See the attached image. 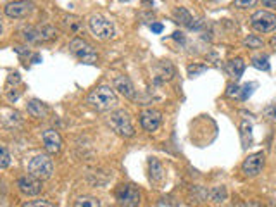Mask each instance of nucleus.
Masks as SVG:
<instances>
[{"label":"nucleus","mask_w":276,"mask_h":207,"mask_svg":"<svg viewBox=\"0 0 276 207\" xmlns=\"http://www.w3.org/2000/svg\"><path fill=\"white\" fill-rule=\"evenodd\" d=\"M207 71V66L206 64H190L188 66V76L190 78H197L201 76L202 73Z\"/></svg>","instance_id":"aec40b11"},{"label":"nucleus","mask_w":276,"mask_h":207,"mask_svg":"<svg viewBox=\"0 0 276 207\" xmlns=\"http://www.w3.org/2000/svg\"><path fill=\"white\" fill-rule=\"evenodd\" d=\"M264 7H269V9H276V0H261Z\"/></svg>","instance_id":"c85d7f7f"},{"label":"nucleus","mask_w":276,"mask_h":207,"mask_svg":"<svg viewBox=\"0 0 276 207\" xmlns=\"http://www.w3.org/2000/svg\"><path fill=\"white\" fill-rule=\"evenodd\" d=\"M76 207H82V205H88V207H98L101 205V202L97 199H92V197H82V199H78L74 202Z\"/></svg>","instance_id":"4be33fe9"},{"label":"nucleus","mask_w":276,"mask_h":207,"mask_svg":"<svg viewBox=\"0 0 276 207\" xmlns=\"http://www.w3.org/2000/svg\"><path fill=\"white\" fill-rule=\"evenodd\" d=\"M252 88H255V85H254V83L245 85V87H244V92L240 93V98H242V100H247V97H249L250 93H252Z\"/></svg>","instance_id":"bb28decb"},{"label":"nucleus","mask_w":276,"mask_h":207,"mask_svg":"<svg viewBox=\"0 0 276 207\" xmlns=\"http://www.w3.org/2000/svg\"><path fill=\"white\" fill-rule=\"evenodd\" d=\"M33 2H28V0H17V2H11L6 6V14L9 17H14V19H23L28 14H31L33 11Z\"/></svg>","instance_id":"9d476101"},{"label":"nucleus","mask_w":276,"mask_h":207,"mask_svg":"<svg viewBox=\"0 0 276 207\" xmlns=\"http://www.w3.org/2000/svg\"><path fill=\"white\" fill-rule=\"evenodd\" d=\"M263 168H264V154L255 152L249 155L244 161V164H242V173H244L247 178H254L263 171Z\"/></svg>","instance_id":"6e6552de"},{"label":"nucleus","mask_w":276,"mask_h":207,"mask_svg":"<svg viewBox=\"0 0 276 207\" xmlns=\"http://www.w3.org/2000/svg\"><path fill=\"white\" fill-rule=\"evenodd\" d=\"M88 26H90V31H92L98 40H111L114 38V35H116L114 25L104 16H101V14H95V16L90 17Z\"/></svg>","instance_id":"7ed1b4c3"},{"label":"nucleus","mask_w":276,"mask_h":207,"mask_svg":"<svg viewBox=\"0 0 276 207\" xmlns=\"http://www.w3.org/2000/svg\"><path fill=\"white\" fill-rule=\"evenodd\" d=\"M174 19L180 23V25L187 26V28H193V17L185 7H178L174 9Z\"/></svg>","instance_id":"dca6fc26"},{"label":"nucleus","mask_w":276,"mask_h":207,"mask_svg":"<svg viewBox=\"0 0 276 207\" xmlns=\"http://www.w3.org/2000/svg\"><path fill=\"white\" fill-rule=\"evenodd\" d=\"M250 25L259 33H271L276 30V16L269 11H258L252 14Z\"/></svg>","instance_id":"423d86ee"},{"label":"nucleus","mask_w":276,"mask_h":207,"mask_svg":"<svg viewBox=\"0 0 276 207\" xmlns=\"http://www.w3.org/2000/svg\"><path fill=\"white\" fill-rule=\"evenodd\" d=\"M264 114L266 117H268L269 121H273V123H276V104H271V106H268L264 109Z\"/></svg>","instance_id":"a878e982"},{"label":"nucleus","mask_w":276,"mask_h":207,"mask_svg":"<svg viewBox=\"0 0 276 207\" xmlns=\"http://www.w3.org/2000/svg\"><path fill=\"white\" fill-rule=\"evenodd\" d=\"M244 45L249 47V49H261V47L264 45V42H263V38H259L258 35H249L244 40Z\"/></svg>","instance_id":"6ab92c4d"},{"label":"nucleus","mask_w":276,"mask_h":207,"mask_svg":"<svg viewBox=\"0 0 276 207\" xmlns=\"http://www.w3.org/2000/svg\"><path fill=\"white\" fill-rule=\"evenodd\" d=\"M109 125L111 128L116 131L120 136H125V138H131L135 135V128L131 125V119L128 116V112L125 111H116L112 112L111 117H109Z\"/></svg>","instance_id":"20e7f679"},{"label":"nucleus","mask_w":276,"mask_h":207,"mask_svg":"<svg viewBox=\"0 0 276 207\" xmlns=\"http://www.w3.org/2000/svg\"><path fill=\"white\" fill-rule=\"evenodd\" d=\"M269 44H271V47H273V49L276 50V35L273 36V38H271V42H269Z\"/></svg>","instance_id":"2f4dec72"},{"label":"nucleus","mask_w":276,"mask_h":207,"mask_svg":"<svg viewBox=\"0 0 276 207\" xmlns=\"http://www.w3.org/2000/svg\"><path fill=\"white\" fill-rule=\"evenodd\" d=\"M149 173H150V180L154 183H159L164 180V168L157 159H150L149 161Z\"/></svg>","instance_id":"2eb2a0df"},{"label":"nucleus","mask_w":276,"mask_h":207,"mask_svg":"<svg viewBox=\"0 0 276 207\" xmlns=\"http://www.w3.org/2000/svg\"><path fill=\"white\" fill-rule=\"evenodd\" d=\"M163 123V114L157 109H145L140 114V125L145 131H155Z\"/></svg>","instance_id":"9b49d317"},{"label":"nucleus","mask_w":276,"mask_h":207,"mask_svg":"<svg viewBox=\"0 0 276 207\" xmlns=\"http://www.w3.org/2000/svg\"><path fill=\"white\" fill-rule=\"evenodd\" d=\"M114 88L126 98H135V87L128 76H117L114 79Z\"/></svg>","instance_id":"ddd939ff"},{"label":"nucleus","mask_w":276,"mask_h":207,"mask_svg":"<svg viewBox=\"0 0 276 207\" xmlns=\"http://www.w3.org/2000/svg\"><path fill=\"white\" fill-rule=\"evenodd\" d=\"M28 171H30V175L40 178V180H49L54 173V162L49 155H36L28 164Z\"/></svg>","instance_id":"39448f33"},{"label":"nucleus","mask_w":276,"mask_h":207,"mask_svg":"<svg viewBox=\"0 0 276 207\" xmlns=\"http://www.w3.org/2000/svg\"><path fill=\"white\" fill-rule=\"evenodd\" d=\"M9 164H11V154L4 145H0V169L7 168Z\"/></svg>","instance_id":"5701e85b"},{"label":"nucleus","mask_w":276,"mask_h":207,"mask_svg":"<svg viewBox=\"0 0 276 207\" xmlns=\"http://www.w3.org/2000/svg\"><path fill=\"white\" fill-rule=\"evenodd\" d=\"M0 35H2V25H0Z\"/></svg>","instance_id":"473e14b6"},{"label":"nucleus","mask_w":276,"mask_h":207,"mask_svg":"<svg viewBox=\"0 0 276 207\" xmlns=\"http://www.w3.org/2000/svg\"><path fill=\"white\" fill-rule=\"evenodd\" d=\"M69 50L76 59H80L85 64H97V60H98V55H97V52H95L93 47L90 44H87V42L82 40V38L71 40Z\"/></svg>","instance_id":"f03ea898"},{"label":"nucleus","mask_w":276,"mask_h":207,"mask_svg":"<svg viewBox=\"0 0 276 207\" xmlns=\"http://www.w3.org/2000/svg\"><path fill=\"white\" fill-rule=\"evenodd\" d=\"M226 69H228V73L231 74L235 79H239L242 74H244V69H245V63L242 59H233L228 63L226 66Z\"/></svg>","instance_id":"f3484780"},{"label":"nucleus","mask_w":276,"mask_h":207,"mask_svg":"<svg viewBox=\"0 0 276 207\" xmlns=\"http://www.w3.org/2000/svg\"><path fill=\"white\" fill-rule=\"evenodd\" d=\"M42 142H44L47 152L50 154H57L63 149V138H61V135L55 130H45L44 135H42Z\"/></svg>","instance_id":"f8f14e48"},{"label":"nucleus","mask_w":276,"mask_h":207,"mask_svg":"<svg viewBox=\"0 0 276 207\" xmlns=\"http://www.w3.org/2000/svg\"><path fill=\"white\" fill-rule=\"evenodd\" d=\"M17 188L23 195H28V197H35L42 192V180L33 175H28V176H23L17 180Z\"/></svg>","instance_id":"1a4fd4ad"},{"label":"nucleus","mask_w":276,"mask_h":207,"mask_svg":"<svg viewBox=\"0 0 276 207\" xmlns=\"http://www.w3.org/2000/svg\"><path fill=\"white\" fill-rule=\"evenodd\" d=\"M116 200L121 205L126 207H135L140 204V192L133 185H120L116 190Z\"/></svg>","instance_id":"0eeeda50"},{"label":"nucleus","mask_w":276,"mask_h":207,"mask_svg":"<svg viewBox=\"0 0 276 207\" xmlns=\"http://www.w3.org/2000/svg\"><path fill=\"white\" fill-rule=\"evenodd\" d=\"M226 95L228 97H240V87L236 83H230L226 88Z\"/></svg>","instance_id":"393cba45"},{"label":"nucleus","mask_w":276,"mask_h":207,"mask_svg":"<svg viewBox=\"0 0 276 207\" xmlns=\"http://www.w3.org/2000/svg\"><path fill=\"white\" fill-rule=\"evenodd\" d=\"M255 4H258V0H235L233 6L240 7V9H249V7H254Z\"/></svg>","instance_id":"b1692460"},{"label":"nucleus","mask_w":276,"mask_h":207,"mask_svg":"<svg viewBox=\"0 0 276 207\" xmlns=\"http://www.w3.org/2000/svg\"><path fill=\"white\" fill-rule=\"evenodd\" d=\"M33 205H45V207H52L50 202H47V200H38V202H28L26 207H33Z\"/></svg>","instance_id":"cd10ccee"},{"label":"nucleus","mask_w":276,"mask_h":207,"mask_svg":"<svg viewBox=\"0 0 276 207\" xmlns=\"http://www.w3.org/2000/svg\"><path fill=\"white\" fill-rule=\"evenodd\" d=\"M252 66L258 69H263V71H268L269 69V59L263 55V57H254L252 59Z\"/></svg>","instance_id":"412c9836"},{"label":"nucleus","mask_w":276,"mask_h":207,"mask_svg":"<svg viewBox=\"0 0 276 207\" xmlns=\"http://www.w3.org/2000/svg\"><path fill=\"white\" fill-rule=\"evenodd\" d=\"M87 102L93 107V109L106 112V111L114 109V107L117 106V95L111 87H106V85H104V87L95 88V90L88 93Z\"/></svg>","instance_id":"f257e3e1"},{"label":"nucleus","mask_w":276,"mask_h":207,"mask_svg":"<svg viewBox=\"0 0 276 207\" xmlns=\"http://www.w3.org/2000/svg\"><path fill=\"white\" fill-rule=\"evenodd\" d=\"M163 30H164V28H163V25H159V23H155V25H152V31H154V33H161Z\"/></svg>","instance_id":"c756f323"},{"label":"nucleus","mask_w":276,"mask_h":207,"mask_svg":"<svg viewBox=\"0 0 276 207\" xmlns=\"http://www.w3.org/2000/svg\"><path fill=\"white\" fill-rule=\"evenodd\" d=\"M28 112H30L33 117H36V119H44V117H47V114H49V107L40 100H31L28 104Z\"/></svg>","instance_id":"4468645a"},{"label":"nucleus","mask_w":276,"mask_h":207,"mask_svg":"<svg viewBox=\"0 0 276 207\" xmlns=\"http://www.w3.org/2000/svg\"><path fill=\"white\" fill-rule=\"evenodd\" d=\"M173 38H174V40H178V42H183V40H185V36H183V33L176 31V33H173Z\"/></svg>","instance_id":"7c9ffc66"},{"label":"nucleus","mask_w":276,"mask_h":207,"mask_svg":"<svg viewBox=\"0 0 276 207\" xmlns=\"http://www.w3.org/2000/svg\"><path fill=\"white\" fill-rule=\"evenodd\" d=\"M226 188L225 187H216L211 190V200L214 202V204H220V202H225L226 200Z\"/></svg>","instance_id":"a211bd4d"}]
</instances>
